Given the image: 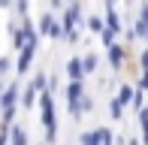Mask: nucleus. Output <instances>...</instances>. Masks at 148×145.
<instances>
[{
  "label": "nucleus",
  "mask_w": 148,
  "mask_h": 145,
  "mask_svg": "<svg viewBox=\"0 0 148 145\" xmlns=\"http://www.w3.org/2000/svg\"><path fill=\"white\" fill-rule=\"evenodd\" d=\"M94 106H97V103H94V97H88V94L79 100V112H82V115H85V112H94Z\"/></svg>",
  "instance_id": "21"
},
{
  "label": "nucleus",
  "mask_w": 148,
  "mask_h": 145,
  "mask_svg": "<svg viewBox=\"0 0 148 145\" xmlns=\"http://www.w3.org/2000/svg\"><path fill=\"white\" fill-rule=\"evenodd\" d=\"M70 3H73V0H70Z\"/></svg>",
  "instance_id": "33"
},
{
  "label": "nucleus",
  "mask_w": 148,
  "mask_h": 145,
  "mask_svg": "<svg viewBox=\"0 0 148 145\" xmlns=\"http://www.w3.org/2000/svg\"><path fill=\"white\" fill-rule=\"evenodd\" d=\"M49 3H51V9H58V12L66 9V0H49Z\"/></svg>",
  "instance_id": "28"
},
{
  "label": "nucleus",
  "mask_w": 148,
  "mask_h": 145,
  "mask_svg": "<svg viewBox=\"0 0 148 145\" xmlns=\"http://www.w3.org/2000/svg\"><path fill=\"white\" fill-rule=\"evenodd\" d=\"M130 30H133V36H136V39H148V21H142V18H136Z\"/></svg>",
  "instance_id": "15"
},
{
  "label": "nucleus",
  "mask_w": 148,
  "mask_h": 145,
  "mask_svg": "<svg viewBox=\"0 0 148 145\" xmlns=\"http://www.w3.org/2000/svg\"><path fill=\"white\" fill-rule=\"evenodd\" d=\"M9 145H30L24 124H12V127H9Z\"/></svg>",
  "instance_id": "7"
},
{
  "label": "nucleus",
  "mask_w": 148,
  "mask_h": 145,
  "mask_svg": "<svg viewBox=\"0 0 148 145\" xmlns=\"http://www.w3.org/2000/svg\"><path fill=\"white\" fill-rule=\"evenodd\" d=\"M36 34L39 36H51L58 42V39H64V27H60V18H55V12H42L36 21Z\"/></svg>",
  "instance_id": "1"
},
{
  "label": "nucleus",
  "mask_w": 148,
  "mask_h": 145,
  "mask_svg": "<svg viewBox=\"0 0 148 145\" xmlns=\"http://www.w3.org/2000/svg\"><path fill=\"white\" fill-rule=\"evenodd\" d=\"M136 91H145L148 94V70H142V76H139V82H136Z\"/></svg>",
  "instance_id": "23"
},
{
  "label": "nucleus",
  "mask_w": 148,
  "mask_h": 145,
  "mask_svg": "<svg viewBox=\"0 0 148 145\" xmlns=\"http://www.w3.org/2000/svg\"><path fill=\"white\" fill-rule=\"evenodd\" d=\"M39 145H49V142H39Z\"/></svg>",
  "instance_id": "32"
},
{
  "label": "nucleus",
  "mask_w": 148,
  "mask_h": 145,
  "mask_svg": "<svg viewBox=\"0 0 148 145\" xmlns=\"http://www.w3.org/2000/svg\"><path fill=\"white\" fill-rule=\"evenodd\" d=\"M30 85H33V91H36V94H45V91H49V72L39 70L36 76L30 79Z\"/></svg>",
  "instance_id": "12"
},
{
  "label": "nucleus",
  "mask_w": 148,
  "mask_h": 145,
  "mask_svg": "<svg viewBox=\"0 0 148 145\" xmlns=\"http://www.w3.org/2000/svg\"><path fill=\"white\" fill-rule=\"evenodd\" d=\"M100 39H103L106 49H109V45H115V34H112V30H103V34H100Z\"/></svg>",
  "instance_id": "24"
},
{
  "label": "nucleus",
  "mask_w": 148,
  "mask_h": 145,
  "mask_svg": "<svg viewBox=\"0 0 148 145\" xmlns=\"http://www.w3.org/2000/svg\"><path fill=\"white\" fill-rule=\"evenodd\" d=\"M66 79L70 82H85V67H82V57L79 55H73L66 61Z\"/></svg>",
  "instance_id": "5"
},
{
  "label": "nucleus",
  "mask_w": 148,
  "mask_h": 145,
  "mask_svg": "<svg viewBox=\"0 0 148 145\" xmlns=\"http://www.w3.org/2000/svg\"><path fill=\"white\" fill-rule=\"evenodd\" d=\"M106 30H112L115 36L124 30V24H121V18H118V12H115V9H106Z\"/></svg>",
  "instance_id": "11"
},
{
  "label": "nucleus",
  "mask_w": 148,
  "mask_h": 145,
  "mask_svg": "<svg viewBox=\"0 0 148 145\" xmlns=\"http://www.w3.org/2000/svg\"><path fill=\"white\" fill-rule=\"evenodd\" d=\"M136 112H142L145 109V91H136V97H133V103H130Z\"/></svg>",
  "instance_id": "22"
},
{
  "label": "nucleus",
  "mask_w": 148,
  "mask_h": 145,
  "mask_svg": "<svg viewBox=\"0 0 148 145\" xmlns=\"http://www.w3.org/2000/svg\"><path fill=\"white\" fill-rule=\"evenodd\" d=\"M127 145H142V142H139V139H130V142H127Z\"/></svg>",
  "instance_id": "31"
},
{
  "label": "nucleus",
  "mask_w": 148,
  "mask_h": 145,
  "mask_svg": "<svg viewBox=\"0 0 148 145\" xmlns=\"http://www.w3.org/2000/svg\"><path fill=\"white\" fill-rule=\"evenodd\" d=\"M12 12H15L18 18H30V0H15Z\"/></svg>",
  "instance_id": "16"
},
{
  "label": "nucleus",
  "mask_w": 148,
  "mask_h": 145,
  "mask_svg": "<svg viewBox=\"0 0 148 145\" xmlns=\"http://www.w3.org/2000/svg\"><path fill=\"white\" fill-rule=\"evenodd\" d=\"M79 145H100L97 130H82V133H79Z\"/></svg>",
  "instance_id": "18"
},
{
  "label": "nucleus",
  "mask_w": 148,
  "mask_h": 145,
  "mask_svg": "<svg viewBox=\"0 0 148 145\" xmlns=\"http://www.w3.org/2000/svg\"><path fill=\"white\" fill-rule=\"evenodd\" d=\"M106 57H109V64H112V70H121L124 67V61H127V45H121V42H115V45H109L106 49Z\"/></svg>",
  "instance_id": "4"
},
{
  "label": "nucleus",
  "mask_w": 148,
  "mask_h": 145,
  "mask_svg": "<svg viewBox=\"0 0 148 145\" xmlns=\"http://www.w3.org/2000/svg\"><path fill=\"white\" fill-rule=\"evenodd\" d=\"M9 72H15V61H12V55H3L0 57V79H6Z\"/></svg>",
  "instance_id": "14"
},
{
  "label": "nucleus",
  "mask_w": 148,
  "mask_h": 145,
  "mask_svg": "<svg viewBox=\"0 0 148 145\" xmlns=\"http://www.w3.org/2000/svg\"><path fill=\"white\" fill-rule=\"evenodd\" d=\"M3 91H6V79H0V94H3Z\"/></svg>",
  "instance_id": "30"
},
{
  "label": "nucleus",
  "mask_w": 148,
  "mask_h": 145,
  "mask_svg": "<svg viewBox=\"0 0 148 145\" xmlns=\"http://www.w3.org/2000/svg\"><path fill=\"white\" fill-rule=\"evenodd\" d=\"M139 127H142V145H148V106L139 112Z\"/></svg>",
  "instance_id": "19"
},
{
  "label": "nucleus",
  "mask_w": 148,
  "mask_h": 145,
  "mask_svg": "<svg viewBox=\"0 0 148 145\" xmlns=\"http://www.w3.org/2000/svg\"><path fill=\"white\" fill-rule=\"evenodd\" d=\"M85 27H88L91 30V34H103V30H106V21H103V18H100V15H88V18H85Z\"/></svg>",
  "instance_id": "13"
},
{
  "label": "nucleus",
  "mask_w": 148,
  "mask_h": 145,
  "mask_svg": "<svg viewBox=\"0 0 148 145\" xmlns=\"http://www.w3.org/2000/svg\"><path fill=\"white\" fill-rule=\"evenodd\" d=\"M36 91H33V85H24V88H21V100H18V106H21V109H33V106H36Z\"/></svg>",
  "instance_id": "8"
},
{
  "label": "nucleus",
  "mask_w": 148,
  "mask_h": 145,
  "mask_svg": "<svg viewBox=\"0 0 148 145\" xmlns=\"http://www.w3.org/2000/svg\"><path fill=\"white\" fill-rule=\"evenodd\" d=\"M0 145H9V127L0 124Z\"/></svg>",
  "instance_id": "25"
},
{
  "label": "nucleus",
  "mask_w": 148,
  "mask_h": 145,
  "mask_svg": "<svg viewBox=\"0 0 148 145\" xmlns=\"http://www.w3.org/2000/svg\"><path fill=\"white\" fill-rule=\"evenodd\" d=\"M21 79H9V82H6V91L3 94H0V106H3V112L6 109H15L18 106V100H21Z\"/></svg>",
  "instance_id": "2"
},
{
  "label": "nucleus",
  "mask_w": 148,
  "mask_h": 145,
  "mask_svg": "<svg viewBox=\"0 0 148 145\" xmlns=\"http://www.w3.org/2000/svg\"><path fill=\"white\" fill-rule=\"evenodd\" d=\"M109 115L115 118V121H121V118H124V106H121V103L115 100V97L109 100Z\"/></svg>",
  "instance_id": "20"
},
{
  "label": "nucleus",
  "mask_w": 148,
  "mask_h": 145,
  "mask_svg": "<svg viewBox=\"0 0 148 145\" xmlns=\"http://www.w3.org/2000/svg\"><path fill=\"white\" fill-rule=\"evenodd\" d=\"M133 97H136V88H133L130 82H124V85L118 88V97H115V100L121 103V106H130V103H133Z\"/></svg>",
  "instance_id": "9"
},
{
  "label": "nucleus",
  "mask_w": 148,
  "mask_h": 145,
  "mask_svg": "<svg viewBox=\"0 0 148 145\" xmlns=\"http://www.w3.org/2000/svg\"><path fill=\"white\" fill-rule=\"evenodd\" d=\"M33 57H36V49H33V45H27L24 51H18V61H15V79H21V76H27V72H30Z\"/></svg>",
  "instance_id": "3"
},
{
  "label": "nucleus",
  "mask_w": 148,
  "mask_h": 145,
  "mask_svg": "<svg viewBox=\"0 0 148 145\" xmlns=\"http://www.w3.org/2000/svg\"><path fill=\"white\" fill-rule=\"evenodd\" d=\"M15 6V0H0V9H12Z\"/></svg>",
  "instance_id": "29"
},
{
  "label": "nucleus",
  "mask_w": 148,
  "mask_h": 145,
  "mask_svg": "<svg viewBox=\"0 0 148 145\" xmlns=\"http://www.w3.org/2000/svg\"><path fill=\"white\" fill-rule=\"evenodd\" d=\"M82 67H85V76H94L100 67V55L97 51H88V55H82Z\"/></svg>",
  "instance_id": "10"
},
{
  "label": "nucleus",
  "mask_w": 148,
  "mask_h": 145,
  "mask_svg": "<svg viewBox=\"0 0 148 145\" xmlns=\"http://www.w3.org/2000/svg\"><path fill=\"white\" fill-rule=\"evenodd\" d=\"M139 67H142V70H148V49H142V51H139Z\"/></svg>",
  "instance_id": "27"
},
{
  "label": "nucleus",
  "mask_w": 148,
  "mask_h": 145,
  "mask_svg": "<svg viewBox=\"0 0 148 145\" xmlns=\"http://www.w3.org/2000/svg\"><path fill=\"white\" fill-rule=\"evenodd\" d=\"M64 94H66V106H76V103L85 97V85L82 82H66V91H64Z\"/></svg>",
  "instance_id": "6"
},
{
  "label": "nucleus",
  "mask_w": 148,
  "mask_h": 145,
  "mask_svg": "<svg viewBox=\"0 0 148 145\" xmlns=\"http://www.w3.org/2000/svg\"><path fill=\"white\" fill-rule=\"evenodd\" d=\"M139 18H142V21H148V0H142V3H139Z\"/></svg>",
  "instance_id": "26"
},
{
  "label": "nucleus",
  "mask_w": 148,
  "mask_h": 145,
  "mask_svg": "<svg viewBox=\"0 0 148 145\" xmlns=\"http://www.w3.org/2000/svg\"><path fill=\"white\" fill-rule=\"evenodd\" d=\"M94 130H97L100 145H115V136H112V130H109V127H94Z\"/></svg>",
  "instance_id": "17"
}]
</instances>
